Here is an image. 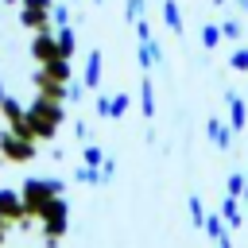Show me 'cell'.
I'll list each match as a JSON object with an SVG mask.
<instances>
[{
  "label": "cell",
  "mask_w": 248,
  "mask_h": 248,
  "mask_svg": "<svg viewBox=\"0 0 248 248\" xmlns=\"http://www.w3.org/2000/svg\"><path fill=\"white\" fill-rule=\"evenodd\" d=\"M221 35H225L229 43H236V39L244 35V23H240V16H225V19H221Z\"/></svg>",
  "instance_id": "20"
},
{
  "label": "cell",
  "mask_w": 248,
  "mask_h": 248,
  "mask_svg": "<svg viewBox=\"0 0 248 248\" xmlns=\"http://www.w3.org/2000/svg\"><path fill=\"white\" fill-rule=\"evenodd\" d=\"M19 23L23 27H31V31H50V8H27V4H19Z\"/></svg>",
  "instance_id": "8"
},
{
  "label": "cell",
  "mask_w": 248,
  "mask_h": 248,
  "mask_svg": "<svg viewBox=\"0 0 248 248\" xmlns=\"http://www.w3.org/2000/svg\"><path fill=\"white\" fill-rule=\"evenodd\" d=\"M74 182H85V186H105V178H101V167H89V163L74 167Z\"/></svg>",
  "instance_id": "17"
},
{
  "label": "cell",
  "mask_w": 248,
  "mask_h": 248,
  "mask_svg": "<svg viewBox=\"0 0 248 248\" xmlns=\"http://www.w3.org/2000/svg\"><path fill=\"white\" fill-rule=\"evenodd\" d=\"M128 108H132V97H128V93H112V101H108V120H120Z\"/></svg>",
  "instance_id": "21"
},
{
  "label": "cell",
  "mask_w": 248,
  "mask_h": 248,
  "mask_svg": "<svg viewBox=\"0 0 248 248\" xmlns=\"http://www.w3.org/2000/svg\"><path fill=\"white\" fill-rule=\"evenodd\" d=\"M244 198H248V190H244Z\"/></svg>",
  "instance_id": "43"
},
{
  "label": "cell",
  "mask_w": 248,
  "mask_h": 248,
  "mask_svg": "<svg viewBox=\"0 0 248 248\" xmlns=\"http://www.w3.org/2000/svg\"><path fill=\"white\" fill-rule=\"evenodd\" d=\"M213 244H217V248H232V236H229V232H225V236H217V240H213Z\"/></svg>",
  "instance_id": "33"
},
{
  "label": "cell",
  "mask_w": 248,
  "mask_h": 248,
  "mask_svg": "<svg viewBox=\"0 0 248 248\" xmlns=\"http://www.w3.org/2000/svg\"><path fill=\"white\" fill-rule=\"evenodd\" d=\"M58 124H62V105H58V97L39 93V101L27 108V132L39 136V140H50V136L58 132Z\"/></svg>",
  "instance_id": "1"
},
{
  "label": "cell",
  "mask_w": 248,
  "mask_h": 248,
  "mask_svg": "<svg viewBox=\"0 0 248 248\" xmlns=\"http://www.w3.org/2000/svg\"><path fill=\"white\" fill-rule=\"evenodd\" d=\"M101 74H105V54L101 50H89L85 54V70H81L85 89H101Z\"/></svg>",
  "instance_id": "9"
},
{
  "label": "cell",
  "mask_w": 248,
  "mask_h": 248,
  "mask_svg": "<svg viewBox=\"0 0 248 248\" xmlns=\"http://www.w3.org/2000/svg\"><path fill=\"white\" fill-rule=\"evenodd\" d=\"M143 4H147V0H128V4H124V16H128V23H136V19L143 16Z\"/></svg>",
  "instance_id": "27"
},
{
  "label": "cell",
  "mask_w": 248,
  "mask_h": 248,
  "mask_svg": "<svg viewBox=\"0 0 248 248\" xmlns=\"http://www.w3.org/2000/svg\"><path fill=\"white\" fill-rule=\"evenodd\" d=\"M244 221H248V198H244Z\"/></svg>",
  "instance_id": "40"
},
{
  "label": "cell",
  "mask_w": 248,
  "mask_h": 248,
  "mask_svg": "<svg viewBox=\"0 0 248 248\" xmlns=\"http://www.w3.org/2000/svg\"><path fill=\"white\" fill-rule=\"evenodd\" d=\"M132 27H136V39H155V35H151V23H147L143 16H140V19L132 23Z\"/></svg>",
  "instance_id": "29"
},
{
  "label": "cell",
  "mask_w": 248,
  "mask_h": 248,
  "mask_svg": "<svg viewBox=\"0 0 248 248\" xmlns=\"http://www.w3.org/2000/svg\"><path fill=\"white\" fill-rule=\"evenodd\" d=\"M232 4H236V8H240V12H248V0H232Z\"/></svg>",
  "instance_id": "35"
},
{
  "label": "cell",
  "mask_w": 248,
  "mask_h": 248,
  "mask_svg": "<svg viewBox=\"0 0 248 248\" xmlns=\"http://www.w3.org/2000/svg\"><path fill=\"white\" fill-rule=\"evenodd\" d=\"M202 232H205L209 240H217V236H225V232H229V225H225V217H221V213H205V225H202Z\"/></svg>",
  "instance_id": "18"
},
{
  "label": "cell",
  "mask_w": 248,
  "mask_h": 248,
  "mask_svg": "<svg viewBox=\"0 0 248 248\" xmlns=\"http://www.w3.org/2000/svg\"><path fill=\"white\" fill-rule=\"evenodd\" d=\"M54 39H58L62 54H66V58H74V50H78V31H74L70 23H62V27H54Z\"/></svg>",
  "instance_id": "15"
},
{
  "label": "cell",
  "mask_w": 248,
  "mask_h": 248,
  "mask_svg": "<svg viewBox=\"0 0 248 248\" xmlns=\"http://www.w3.org/2000/svg\"><path fill=\"white\" fill-rule=\"evenodd\" d=\"M31 54L46 66V62H54V58H66L62 54V46H58V39L50 35V31H35V39H31Z\"/></svg>",
  "instance_id": "6"
},
{
  "label": "cell",
  "mask_w": 248,
  "mask_h": 248,
  "mask_svg": "<svg viewBox=\"0 0 248 248\" xmlns=\"http://www.w3.org/2000/svg\"><path fill=\"white\" fill-rule=\"evenodd\" d=\"M163 43L159 39H136V62H140V70L147 74V70H155V66H163Z\"/></svg>",
  "instance_id": "4"
},
{
  "label": "cell",
  "mask_w": 248,
  "mask_h": 248,
  "mask_svg": "<svg viewBox=\"0 0 248 248\" xmlns=\"http://www.w3.org/2000/svg\"><path fill=\"white\" fill-rule=\"evenodd\" d=\"M229 66L244 74V70H248V46H236V50H232V58H229Z\"/></svg>",
  "instance_id": "26"
},
{
  "label": "cell",
  "mask_w": 248,
  "mask_h": 248,
  "mask_svg": "<svg viewBox=\"0 0 248 248\" xmlns=\"http://www.w3.org/2000/svg\"><path fill=\"white\" fill-rule=\"evenodd\" d=\"M4 221H8V217H4V213H0V236H4Z\"/></svg>",
  "instance_id": "38"
},
{
  "label": "cell",
  "mask_w": 248,
  "mask_h": 248,
  "mask_svg": "<svg viewBox=\"0 0 248 248\" xmlns=\"http://www.w3.org/2000/svg\"><path fill=\"white\" fill-rule=\"evenodd\" d=\"M213 4H217V8H225V4H229V0H213Z\"/></svg>",
  "instance_id": "39"
},
{
  "label": "cell",
  "mask_w": 248,
  "mask_h": 248,
  "mask_svg": "<svg viewBox=\"0 0 248 248\" xmlns=\"http://www.w3.org/2000/svg\"><path fill=\"white\" fill-rule=\"evenodd\" d=\"M163 23L170 27V35H182L186 27H182V8H178V0H163Z\"/></svg>",
  "instance_id": "14"
},
{
  "label": "cell",
  "mask_w": 248,
  "mask_h": 248,
  "mask_svg": "<svg viewBox=\"0 0 248 248\" xmlns=\"http://www.w3.org/2000/svg\"><path fill=\"white\" fill-rule=\"evenodd\" d=\"M81 97H85V81H78V85H66V101H70V105H81Z\"/></svg>",
  "instance_id": "28"
},
{
  "label": "cell",
  "mask_w": 248,
  "mask_h": 248,
  "mask_svg": "<svg viewBox=\"0 0 248 248\" xmlns=\"http://www.w3.org/2000/svg\"><path fill=\"white\" fill-rule=\"evenodd\" d=\"M108 101H112L108 93H97V105H93V108H97V116H101V120H108Z\"/></svg>",
  "instance_id": "30"
},
{
  "label": "cell",
  "mask_w": 248,
  "mask_h": 248,
  "mask_svg": "<svg viewBox=\"0 0 248 248\" xmlns=\"http://www.w3.org/2000/svg\"><path fill=\"white\" fill-rule=\"evenodd\" d=\"M140 108H143L147 120H155V85H151L147 78L140 81Z\"/></svg>",
  "instance_id": "16"
},
{
  "label": "cell",
  "mask_w": 248,
  "mask_h": 248,
  "mask_svg": "<svg viewBox=\"0 0 248 248\" xmlns=\"http://www.w3.org/2000/svg\"><path fill=\"white\" fill-rule=\"evenodd\" d=\"M62 190H66V182H62V178H27L19 194H23L27 213H39V209H43L54 194H62Z\"/></svg>",
  "instance_id": "2"
},
{
  "label": "cell",
  "mask_w": 248,
  "mask_h": 248,
  "mask_svg": "<svg viewBox=\"0 0 248 248\" xmlns=\"http://www.w3.org/2000/svg\"><path fill=\"white\" fill-rule=\"evenodd\" d=\"M50 19H54V27H62V23H70L74 16H70V8H66V4H58V0H54V4H50Z\"/></svg>",
  "instance_id": "25"
},
{
  "label": "cell",
  "mask_w": 248,
  "mask_h": 248,
  "mask_svg": "<svg viewBox=\"0 0 248 248\" xmlns=\"http://www.w3.org/2000/svg\"><path fill=\"white\" fill-rule=\"evenodd\" d=\"M244 174H248V170H244Z\"/></svg>",
  "instance_id": "44"
},
{
  "label": "cell",
  "mask_w": 248,
  "mask_h": 248,
  "mask_svg": "<svg viewBox=\"0 0 248 248\" xmlns=\"http://www.w3.org/2000/svg\"><path fill=\"white\" fill-rule=\"evenodd\" d=\"M0 151H4V159H12V163H27V159H35L31 140H23V136H16V132L0 136Z\"/></svg>",
  "instance_id": "5"
},
{
  "label": "cell",
  "mask_w": 248,
  "mask_h": 248,
  "mask_svg": "<svg viewBox=\"0 0 248 248\" xmlns=\"http://www.w3.org/2000/svg\"><path fill=\"white\" fill-rule=\"evenodd\" d=\"M221 217H225V225H229V229H236V225L244 221V198L229 194V198L221 202Z\"/></svg>",
  "instance_id": "12"
},
{
  "label": "cell",
  "mask_w": 248,
  "mask_h": 248,
  "mask_svg": "<svg viewBox=\"0 0 248 248\" xmlns=\"http://www.w3.org/2000/svg\"><path fill=\"white\" fill-rule=\"evenodd\" d=\"M221 39H225V35H221V23H202V46H205V50H217Z\"/></svg>",
  "instance_id": "19"
},
{
  "label": "cell",
  "mask_w": 248,
  "mask_h": 248,
  "mask_svg": "<svg viewBox=\"0 0 248 248\" xmlns=\"http://www.w3.org/2000/svg\"><path fill=\"white\" fill-rule=\"evenodd\" d=\"M43 81H58V85H66V81H70V58H54V62H46V66H43Z\"/></svg>",
  "instance_id": "13"
},
{
  "label": "cell",
  "mask_w": 248,
  "mask_h": 248,
  "mask_svg": "<svg viewBox=\"0 0 248 248\" xmlns=\"http://www.w3.org/2000/svg\"><path fill=\"white\" fill-rule=\"evenodd\" d=\"M0 213L8 217V221H19L23 213H27V205H23V194H16V190H0Z\"/></svg>",
  "instance_id": "11"
},
{
  "label": "cell",
  "mask_w": 248,
  "mask_h": 248,
  "mask_svg": "<svg viewBox=\"0 0 248 248\" xmlns=\"http://www.w3.org/2000/svg\"><path fill=\"white\" fill-rule=\"evenodd\" d=\"M70 4H78V0H70Z\"/></svg>",
  "instance_id": "42"
},
{
  "label": "cell",
  "mask_w": 248,
  "mask_h": 248,
  "mask_svg": "<svg viewBox=\"0 0 248 248\" xmlns=\"http://www.w3.org/2000/svg\"><path fill=\"white\" fill-rule=\"evenodd\" d=\"M74 140L78 143H89V124L85 120H74Z\"/></svg>",
  "instance_id": "31"
},
{
  "label": "cell",
  "mask_w": 248,
  "mask_h": 248,
  "mask_svg": "<svg viewBox=\"0 0 248 248\" xmlns=\"http://www.w3.org/2000/svg\"><path fill=\"white\" fill-rule=\"evenodd\" d=\"M101 178H105V182H112V178H116V159H112V155L101 163Z\"/></svg>",
  "instance_id": "32"
},
{
  "label": "cell",
  "mask_w": 248,
  "mask_h": 248,
  "mask_svg": "<svg viewBox=\"0 0 248 248\" xmlns=\"http://www.w3.org/2000/svg\"><path fill=\"white\" fill-rule=\"evenodd\" d=\"M39 221H43V236H46V240H58V236L70 229V213H66L62 194H54V198L39 209Z\"/></svg>",
  "instance_id": "3"
},
{
  "label": "cell",
  "mask_w": 248,
  "mask_h": 248,
  "mask_svg": "<svg viewBox=\"0 0 248 248\" xmlns=\"http://www.w3.org/2000/svg\"><path fill=\"white\" fill-rule=\"evenodd\" d=\"M108 155H105V147L101 143H81V163H89V167H101Z\"/></svg>",
  "instance_id": "22"
},
{
  "label": "cell",
  "mask_w": 248,
  "mask_h": 248,
  "mask_svg": "<svg viewBox=\"0 0 248 248\" xmlns=\"http://www.w3.org/2000/svg\"><path fill=\"white\" fill-rule=\"evenodd\" d=\"M0 4H8V8H16V4H23V0H0Z\"/></svg>",
  "instance_id": "36"
},
{
  "label": "cell",
  "mask_w": 248,
  "mask_h": 248,
  "mask_svg": "<svg viewBox=\"0 0 248 248\" xmlns=\"http://www.w3.org/2000/svg\"><path fill=\"white\" fill-rule=\"evenodd\" d=\"M225 105H229V128L232 132H244V124H248V105H244V97L240 93H225Z\"/></svg>",
  "instance_id": "10"
},
{
  "label": "cell",
  "mask_w": 248,
  "mask_h": 248,
  "mask_svg": "<svg viewBox=\"0 0 248 248\" xmlns=\"http://www.w3.org/2000/svg\"><path fill=\"white\" fill-rule=\"evenodd\" d=\"M225 190L236 194V198H244V190H248V174H244V170H232V174L225 178Z\"/></svg>",
  "instance_id": "23"
},
{
  "label": "cell",
  "mask_w": 248,
  "mask_h": 248,
  "mask_svg": "<svg viewBox=\"0 0 248 248\" xmlns=\"http://www.w3.org/2000/svg\"><path fill=\"white\" fill-rule=\"evenodd\" d=\"M205 132H209L213 147H221V151H229L232 140H236V132L229 128V120H221V116H209V120H205Z\"/></svg>",
  "instance_id": "7"
},
{
  "label": "cell",
  "mask_w": 248,
  "mask_h": 248,
  "mask_svg": "<svg viewBox=\"0 0 248 248\" xmlns=\"http://www.w3.org/2000/svg\"><path fill=\"white\" fill-rule=\"evenodd\" d=\"M186 205H190V225H194V229H202V225H205V205H202V198H198V194H190V198H186Z\"/></svg>",
  "instance_id": "24"
},
{
  "label": "cell",
  "mask_w": 248,
  "mask_h": 248,
  "mask_svg": "<svg viewBox=\"0 0 248 248\" xmlns=\"http://www.w3.org/2000/svg\"><path fill=\"white\" fill-rule=\"evenodd\" d=\"M23 4H27V8H50L54 0H23Z\"/></svg>",
  "instance_id": "34"
},
{
  "label": "cell",
  "mask_w": 248,
  "mask_h": 248,
  "mask_svg": "<svg viewBox=\"0 0 248 248\" xmlns=\"http://www.w3.org/2000/svg\"><path fill=\"white\" fill-rule=\"evenodd\" d=\"M93 4H105V0H93Z\"/></svg>",
  "instance_id": "41"
},
{
  "label": "cell",
  "mask_w": 248,
  "mask_h": 248,
  "mask_svg": "<svg viewBox=\"0 0 248 248\" xmlns=\"http://www.w3.org/2000/svg\"><path fill=\"white\" fill-rule=\"evenodd\" d=\"M4 97H8V89H4V81H0V101H4Z\"/></svg>",
  "instance_id": "37"
}]
</instances>
